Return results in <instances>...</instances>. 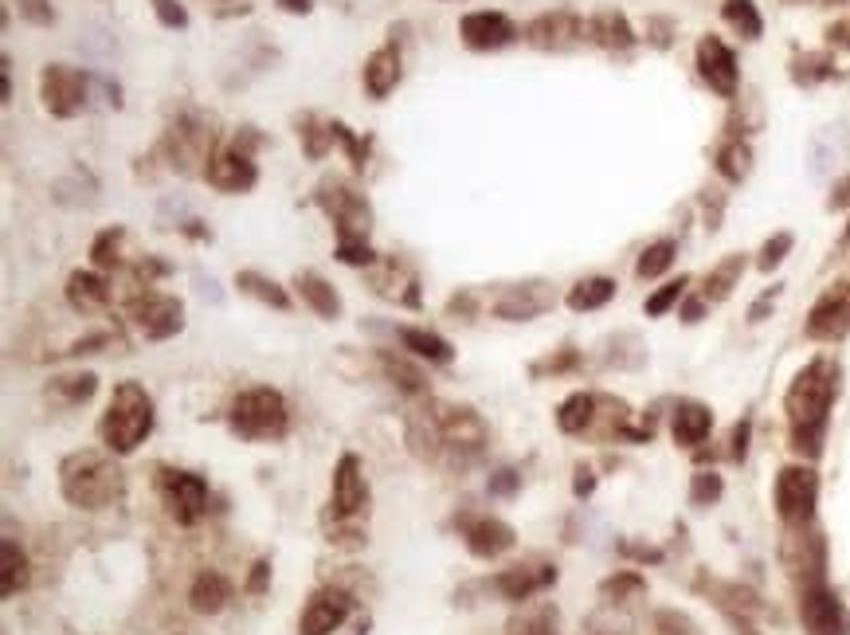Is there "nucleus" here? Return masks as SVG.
<instances>
[{
    "instance_id": "a211bd4d",
    "label": "nucleus",
    "mask_w": 850,
    "mask_h": 635,
    "mask_svg": "<svg viewBox=\"0 0 850 635\" xmlns=\"http://www.w3.org/2000/svg\"><path fill=\"white\" fill-rule=\"evenodd\" d=\"M709 428H714V416H709L706 404H678V412H674V439L682 448H698L702 439L709 436Z\"/></svg>"
},
{
    "instance_id": "f8f14e48",
    "label": "nucleus",
    "mask_w": 850,
    "mask_h": 635,
    "mask_svg": "<svg viewBox=\"0 0 850 635\" xmlns=\"http://www.w3.org/2000/svg\"><path fill=\"white\" fill-rule=\"evenodd\" d=\"M459 32H463L466 47H475V52H490V47H501L514 40V24L501 12H471V17H463Z\"/></svg>"
},
{
    "instance_id": "c756f323",
    "label": "nucleus",
    "mask_w": 850,
    "mask_h": 635,
    "mask_svg": "<svg viewBox=\"0 0 850 635\" xmlns=\"http://www.w3.org/2000/svg\"><path fill=\"white\" fill-rule=\"evenodd\" d=\"M240 287L247 291V295H255V298H263V303H271V306H278V310H287V303L290 298L283 295V291L271 283V278H263V275H255V271H243L240 275Z\"/></svg>"
},
{
    "instance_id": "dca6fc26",
    "label": "nucleus",
    "mask_w": 850,
    "mask_h": 635,
    "mask_svg": "<svg viewBox=\"0 0 850 635\" xmlns=\"http://www.w3.org/2000/svg\"><path fill=\"white\" fill-rule=\"evenodd\" d=\"M466 546L478 557H498L514 546V529L498 518H478L466 526Z\"/></svg>"
},
{
    "instance_id": "9d476101",
    "label": "nucleus",
    "mask_w": 850,
    "mask_h": 635,
    "mask_svg": "<svg viewBox=\"0 0 850 635\" xmlns=\"http://www.w3.org/2000/svg\"><path fill=\"white\" fill-rule=\"evenodd\" d=\"M698 72H702V79L717 90V95H726V99H733L737 95V59L717 36H706L698 44Z\"/></svg>"
},
{
    "instance_id": "a19ab883",
    "label": "nucleus",
    "mask_w": 850,
    "mask_h": 635,
    "mask_svg": "<svg viewBox=\"0 0 850 635\" xmlns=\"http://www.w3.org/2000/svg\"><path fill=\"white\" fill-rule=\"evenodd\" d=\"M278 4H283L287 12H310L313 0H278Z\"/></svg>"
},
{
    "instance_id": "b1692460",
    "label": "nucleus",
    "mask_w": 850,
    "mask_h": 635,
    "mask_svg": "<svg viewBox=\"0 0 850 635\" xmlns=\"http://www.w3.org/2000/svg\"><path fill=\"white\" fill-rule=\"evenodd\" d=\"M0 557H4V573H0V596H16L27 581V557L20 554L16 541H4L0 546Z\"/></svg>"
},
{
    "instance_id": "2f4dec72",
    "label": "nucleus",
    "mask_w": 850,
    "mask_h": 635,
    "mask_svg": "<svg viewBox=\"0 0 850 635\" xmlns=\"http://www.w3.org/2000/svg\"><path fill=\"white\" fill-rule=\"evenodd\" d=\"M95 388H99L95 373H75V376H59V381H55V393H63L71 404L87 401V396L95 393Z\"/></svg>"
},
{
    "instance_id": "c9c22d12",
    "label": "nucleus",
    "mask_w": 850,
    "mask_h": 635,
    "mask_svg": "<svg viewBox=\"0 0 850 635\" xmlns=\"http://www.w3.org/2000/svg\"><path fill=\"white\" fill-rule=\"evenodd\" d=\"M682 287H686V283H682V278H678V283H671V287H663V291H659V295H651V298H647V314H654V318H659V314H666L674 303H678Z\"/></svg>"
},
{
    "instance_id": "473e14b6",
    "label": "nucleus",
    "mask_w": 850,
    "mask_h": 635,
    "mask_svg": "<svg viewBox=\"0 0 850 635\" xmlns=\"http://www.w3.org/2000/svg\"><path fill=\"white\" fill-rule=\"evenodd\" d=\"M717 169L726 173L729 180H741L744 173H749V145H729V150H721V157H717Z\"/></svg>"
},
{
    "instance_id": "6ab92c4d",
    "label": "nucleus",
    "mask_w": 850,
    "mask_h": 635,
    "mask_svg": "<svg viewBox=\"0 0 850 635\" xmlns=\"http://www.w3.org/2000/svg\"><path fill=\"white\" fill-rule=\"evenodd\" d=\"M110 298V287L102 283L99 275H90V271H75L71 278H67V303L75 306V310L82 314H95L102 310Z\"/></svg>"
},
{
    "instance_id": "6e6552de",
    "label": "nucleus",
    "mask_w": 850,
    "mask_h": 635,
    "mask_svg": "<svg viewBox=\"0 0 850 635\" xmlns=\"http://www.w3.org/2000/svg\"><path fill=\"white\" fill-rule=\"evenodd\" d=\"M847 330H850V283H835V287L812 306L807 333H812V338H842Z\"/></svg>"
},
{
    "instance_id": "ddd939ff",
    "label": "nucleus",
    "mask_w": 850,
    "mask_h": 635,
    "mask_svg": "<svg viewBox=\"0 0 850 635\" xmlns=\"http://www.w3.org/2000/svg\"><path fill=\"white\" fill-rule=\"evenodd\" d=\"M137 314V326L145 330V338L162 341V338H173L180 330V303L177 298H165V295H145L142 303L134 306Z\"/></svg>"
},
{
    "instance_id": "423d86ee",
    "label": "nucleus",
    "mask_w": 850,
    "mask_h": 635,
    "mask_svg": "<svg viewBox=\"0 0 850 635\" xmlns=\"http://www.w3.org/2000/svg\"><path fill=\"white\" fill-rule=\"evenodd\" d=\"M815 494H819V479H815L812 467H784L776 479V511L784 522L799 526V522L812 518L815 511Z\"/></svg>"
},
{
    "instance_id": "79ce46f5",
    "label": "nucleus",
    "mask_w": 850,
    "mask_h": 635,
    "mask_svg": "<svg viewBox=\"0 0 850 635\" xmlns=\"http://www.w3.org/2000/svg\"><path fill=\"white\" fill-rule=\"evenodd\" d=\"M831 40H839V44H850V24L831 28Z\"/></svg>"
},
{
    "instance_id": "58836bf2",
    "label": "nucleus",
    "mask_w": 850,
    "mask_h": 635,
    "mask_svg": "<svg viewBox=\"0 0 850 635\" xmlns=\"http://www.w3.org/2000/svg\"><path fill=\"white\" fill-rule=\"evenodd\" d=\"M153 9H157V17H162L165 28H185L188 24L185 9H180L177 0H153Z\"/></svg>"
},
{
    "instance_id": "aec40b11",
    "label": "nucleus",
    "mask_w": 850,
    "mask_h": 635,
    "mask_svg": "<svg viewBox=\"0 0 850 635\" xmlns=\"http://www.w3.org/2000/svg\"><path fill=\"white\" fill-rule=\"evenodd\" d=\"M556 581V569H549V565H541V569H510V573H501L498 577V589L506 592L510 600H529L533 592H541L545 584Z\"/></svg>"
},
{
    "instance_id": "0eeeda50",
    "label": "nucleus",
    "mask_w": 850,
    "mask_h": 635,
    "mask_svg": "<svg viewBox=\"0 0 850 635\" xmlns=\"http://www.w3.org/2000/svg\"><path fill=\"white\" fill-rule=\"evenodd\" d=\"M162 494H165V502H169L173 518L185 522V526H192L208 506L205 479H200V474H188V471H165Z\"/></svg>"
},
{
    "instance_id": "7ed1b4c3",
    "label": "nucleus",
    "mask_w": 850,
    "mask_h": 635,
    "mask_svg": "<svg viewBox=\"0 0 850 635\" xmlns=\"http://www.w3.org/2000/svg\"><path fill=\"white\" fill-rule=\"evenodd\" d=\"M153 428V401L145 396L142 385L125 381V385L114 388L110 396V408L102 416V439L114 456H130V451L150 436Z\"/></svg>"
},
{
    "instance_id": "4be33fe9",
    "label": "nucleus",
    "mask_w": 850,
    "mask_h": 635,
    "mask_svg": "<svg viewBox=\"0 0 850 635\" xmlns=\"http://www.w3.org/2000/svg\"><path fill=\"white\" fill-rule=\"evenodd\" d=\"M581 28H576L573 17H564V12H556V17H541L538 24L529 28V40L538 47H564L568 44V36H576Z\"/></svg>"
},
{
    "instance_id": "20e7f679",
    "label": "nucleus",
    "mask_w": 850,
    "mask_h": 635,
    "mask_svg": "<svg viewBox=\"0 0 850 635\" xmlns=\"http://www.w3.org/2000/svg\"><path fill=\"white\" fill-rule=\"evenodd\" d=\"M232 428L243 439H278L287 431V401L275 388H247L232 404Z\"/></svg>"
},
{
    "instance_id": "2eb2a0df",
    "label": "nucleus",
    "mask_w": 850,
    "mask_h": 635,
    "mask_svg": "<svg viewBox=\"0 0 850 635\" xmlns=\"http://www.w3.org/2000/svg\"><path fill=\"white\" fill-rule=\"evenodd\" d=\"M208 185H216L220 193H243V188L255 185V165L243 157V153H216L205 169Z\"/></svg>"
},
{
    "instance_id": "7c9ffc66",
    "label": "nucleus",
    "mask_w": 850,
    "mask_h": 635,
    "mask_svg": "<svg viewBox=\"0 0 850 635\" xmlns=\"http://www.w3.org/2000/svg\"><path fill=\"white\" fill-rule=\"evenodd\" d=\"M671 263H674V243L671 240H659V243H651V248L643 251V260H639V275H643V278L663 275Z\"/></svg>"
},
{
    "instance_id": "f03ea898",
    "label": "nucleus",
    "mask_w": 850,
    "mask_h": 635,
    "mask_svg": "<svg viewBox=\"0 0 850 635\" xmlns=\"http://www.w3.org/2000/svg\"><path fill=\"white\" fill-rule=\"evenodd\" d=\"M59 479H63V494L75 506H87V511L110 506L122 494V471L107 456H99V451H79V456L63 459Z\"/></svg>"
},
{
    "instance_id": "c85d7f7f",
    "label": "nucleus",
    "mask_w": 850,
    "mask_h": 635,
    "mask_svg": "<svg viewBox=\"0 0 850 635\" xmlns=\"http://www.w3.org/2000/svg\"><path fill=\"white\" fill-rule=\"evenodd\" d=\"M592 36L600 40V44H608V47H627V44H631V28H627L623 17L608 12V17L592 20Z\"/></svg>"
},
{
    "instance_id": "f704fd0d",
    "label": "nucleus",
    "mask_w": 850,
    "mask_h": 635,
    "mask_svg": "<svg viewBox=\"0 0 850 635\" xmlns=\"http://www.w3.org/2000/svg\"><path fill=\"white\" fill-rule=\"evenodd\" d=\"M689 494H694V502H698V506H706V502H714L717 494H721V479H717V474H709V471L694 474V491H689Z\"/></svg>"
},
{
    "instance_id": "4468645a",
    "label": "nucleus",
    "mask_w": 850,
    "mask_h": 635,
    "mask_svg": "<svg viewBox=\"0 0 850 635\" xmlns=\"http://www.w3.org/2000/svg\"><path fill=\"white\" fill-rule=\"evenodd\" d=\"M368 491H365V474H361L357 456H341L338 471H333V511L345 518V514H357L365 506Z\"/></svg>"
},
{
    "instance_id": "ea45409f",
    "label": "nucleus",
    "mask_w": 850,
    "mask_h": 635,
    "mask_svg": "<svg viewBox=\"0 0 850 635\" xmlns=\"http://www.w3.org/2000/svg\"><path fill=\"white\" fill-rule=\"evenodd\" d=\"M20 12H24L27 20H36V24H47V20H52L47 0H20Z\"/></svg>"
},
{
    "instance_id": "e433bc0d",
    "label": "nucleus",
    "mask_w": 850,
    "mask_h": 635,
    "mask_svg": "<svg viewBox=\"0 0 850 635\" xmlns=\"http://www.w3.org/2000/svg\"><path fill=\"white\" fill-rule=\"evenodd\" d=\"M788 248H792V236H788V232L772 236V240L764 243V251H761V267H764V271H772L780 260H784V251H788Z\"/></svg>"
},
{
    "instance_id": "39448f33",
    "label": "nucleus",
    "mask_w": 850,
    "mask_h": 635,
    "mask_svg": "<svg viewBox=\"0 0 850 635\" xmlns=\"http://www.w3.org/2000/svg\"><path fill=\"white\" fill-rule=\"evenodd\" d=\"M40 95H44V107L55 118H75L87 107V75L75 72V67H63V63L44 67V75H40Z\"/></svg>"
},
{
    "instance_id": "a878e982",
    "label": "nucleus",
    "mask_w": 850,
    "mask_h": 635,
    "mask_svg": "<svg viewBox=\"0 0 850 635\" xmlns=\"http://www.w3.org/2000/svg\"><path fill=\"white\" fill-rule=\"evenodd\" d=\"M400 338H404V346L412 349L416 358L439 361V365H448V361H451V346H448L443 338H435V333H428V330H404Z\"/></svg>"
},
{
    "instance_id": "bb28decb",
    "label": "nucleus",
    "mask_w": 850,
    "mask_h": 635,
    "mask_svg": "<svg viewBox=\"0 0 850 635\" xmlns=\"http://www.w3.org/2000/svg\"><path fill=\"white\" fill-rule=\"evenodd\" d=\"M592 408H596V401H592L588 393L568 396V401L561 404V412H556V424H561V431H584V424L592 420Z\"/></svg>"
},
{
    "instance_id": "9b49d317",
    "label": "nucleus",
    "mask_w": 850,
    "mask_h": 635,
    "mask_svg": "<svg viewBox=\"0 0 850 635\" xmlns=\"http://www.w3.org/2000/svg\"><path fill=\"white\" fill-rule=\"evenodd\" d=\"M804 624L812 627V635H847L850 616L839 600L827 589H812L804 596Z\"/></svg>"
},
{
    "instance_id": "412c9836",
    "label": "nucleus",
    "mask_w": 850,
    "mask_h": 635,
    "mask_svg": "<svg viewBox=\"0 0 850 635\" xmlns=\"http://www.w3.org/2000/svg\"><path fill=\"white\" fill-rule=\"evenodd\" d=\"M298 295H302V303L310 306L313 314H322V318H338V310H341V303H338V295H333V287L325 283L322 275H298Z\"/></svg>"
},
{
    "instance_id": "72a5a7b5",
    "label": "nucleus",
    "mask_w": 850,
    "mask_h": 635,
    "mask_svg": "<svg viewBox=\"0 0 850 635\" xmlns=\"http://www.w3.org/2000/svg\"><path fill=\"white\" fill-rule=\"evenodd\" d=\"M741 267H744L741 260H729L721 271H714V275H709V295H714V298L729 295V287H733V278L741 275Z\"/></svg>"
},
{
    "instance_id": "393cba45",
    "label": "nucleus",
    "mask_w": 850,
    "mask_h": 635,
    "mask_svg": "<svg viewBox=\"0 0 850 635\" xmlns=\"http://www.w3.org/2000/svg\"><path fill=\"white\" fill-rule=\"evenodd\" d=\"M611 295H616V283H611V278H584V283H576V287L568 291V306H573V310H596V306H604Z\"/></svg>"
},
{
    "instance_id": "cd10ccee",
    "label": "nucleus",
    "mask_w": 850,
    "mask_h": 635,
    "mask_svg": "<svg viewBox=\"0 0 850 635\" xmlns=\"http://www.w3.org/2000/svg\"><path fill=\"white\" fill-rule=\"evenodd\" d=\"M721 12H726V20L737 28V32H741L744 40L761 36L764 24H761V12L752 9V0H726V9H721Z\"/></svg>"
},
{
    "instance_id": "1a4fd4ad",
    "label": "nucleus",
    "mask_w": 850,
    "mask_h": 635,
    "mask_svg": "<svg viewBox=\"0 0 850 635\" xmlns=\"http://www.w3.org/2000/svg\"><path fill=\"white\" fill-rule=\"evenodd\" d=\"M345 616H350V596L345 592H333V589L313 592L302 612V624H298V635H330L345 624Z\"/></svg>"
},
{
    "instance_id": "5701e85b",
    "label": "nucleus",
    "mask_w": 850,
    "mask_h": 635,
    "mask_svg": "<svg viewBox=\"0 0 850 635\" xmlns=\"http://www.w3.org/2000/svg\"><path fill=\"white\" fill-rule=\"evenodd\" d=\"M228 596H232V584L220 573H200L197 584H192V609L197 612H220Z\"/></svg>"
},
{
    "instance_id": "37998d69",
    "label": "nucleus",
    "mask_w": 850,
    "mask_h": 635,
    "mask_svg": "<svg viewBox=\"0 0 850 635\" xmlns=\"http://www.w3.org/2000/svg\"><path fill=\"white\" fill-rule=\"evenodd\" d=\"M831 205H835V208L850 205V180H847V185H839V197H835V200H831Z\"/></svg>"
},
{
    "instance_id": "f257e3e1",
    "label": "nucleus",
    "mask_w": 850,
    "mask_h": 635,
    "mask_svg": "<svg viewBox=\"0 0 850 635\" xmlns=\"http://www.w3.org/2000/svg\"><path fill=\"white\" fill-rule=\"evenodd\" d=\"M835 365L831 361H812L804 373L796 376V385L788 388V420H792V439L799 451H819V436H824L827 412L835 401Z\"/></svg>"
},
{
    "instance_id": "f3484780",
    "label": "nucleus",
    "mask_w": 850,
    "mask_h": 635,
    "mask_svg": "<svg viewBox=\"0 0 850 635\" xmlns=\"http://www.w3.org/2000/svg\"><path fill=\"white\" fill-rule=\"evenodd\" d=\"M396 83H400V55H396V47H380V52H373V59L365 63L368 95H373V99H385Z\"/></svg>"
},
{
    "instance_id": "4c0bfd02",
    "label": "nucleus",
    "mask_w": 850,
    "mask_h": 635,
    "mask_svg": "<svg viewBox=\"0 0 850 635\" xmlns=\"http://www.w3.org/2000/svg\"><path fill=\"white\" fill-rule=\"evenodd\" d=\"M338 255H341V260H345V263H368V260H373V251H368V243H365V240H353V236H341Z\"/></svg>"
}]
</instances>
